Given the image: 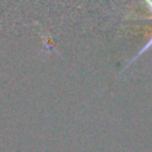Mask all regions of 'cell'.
<instances>
[{"mask_svg": "<svg viewBox=\"0 0 152 152\" xmlns=\"http://www.w3.org/2000/svg\"><path fill=\"white\" fill-rule=\"evenodd\" d=\"M144 1L148 4V10H150L151 12H152V0H144Z\"/></svg>", "mask_w": 152, "mask_h": 152, "instance_id": "2", "label": "cell"}, {"mask_svg": "<svg viewBox=\"0 0 152 152\" xmlns=\"http://www.w3.org/2000/svg\"><path fill=\"white\" fill-rule=\"evenodd\" d=\"M151 47H152V36H151V39H150V40H148V43H147V44H145V45H144V47H143V48H142V50H140V51H139V52H137V55H136V56H135V58H134V59H132V60H131V61H129V63H128V66H129V64H131V63H134V61H135V60H136V59H137V58H139V56H140V55H143V53H144V52H147V50H148V48H151Z\"/></svg>", "mask_w": 152, "mask_h": 152, "instance_id": "1", "label": "cell"}]
</instances>
